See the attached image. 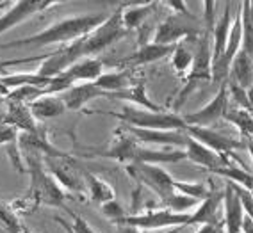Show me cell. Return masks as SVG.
Returning a JSON list of instances; mask_svg holds the SVG:
<instances>
[{
    "label": "cell",
    "mask_w": 253,
    "mask_h": 233,
    "mask_svg": "<svg viewBox=\"0 0 253 233\" xmlns=\"http://www.w3.org/2000/svg\"><path fill=\"white\" fill-rule=\"evenodd\" d=\"M27 171L31 176V187H29V196L34 199L36 205H48V206H63L64 194L63 187L54 180V176L46 171L43 158L27 155Z\"/></svg>",
    "instance_id": "obj_4"
},
{
    "label": "cell",
    "mask_w": 253,
    "mask_h": 233,
    "mask_svg": "<svg viewBox=\"0 0 253 233\" xmlns=\"http://www.w3.org/2000/svg\"><path fill=\"white\" fill-rule=\"evenodd\" d=\"M226 109H228V89H226V84H223L216 96L205 107L184 116V121L187 126H205V128H211V125H214L216 121L221 119Z\"/></svg>",
    "instance_id": "obj_12"
},
{
    "label": "cell",
    "mask_w": 253,
    "mask_h": 233,
    "mask_svg": "<svg viewBox=\"0 0 253 233\" xmlns=\"http://www.w3.org/2000/svg\"><path fill=\"white\" fill-rule=\"evenodd\" d=\"M159 7V2H146V4H137L136 7H122V20L123 25L128 32L132 29H139L145 20Z\"/></svg>",
    "instance_id": "obj_28"
},
{
    "label": "cell",
    "mask_w": 253,
    "mask_h": 233,
    "mask_svg": "<svg viewBox=\"0 0 253 233\" xmlns=\"http://www.w3.org/2000/svg\"><path fill=\"white\" fill-rule=\"evenodd\" d=\"M200 201L198 199H193L189 196H184L180 193H175L171 196L161 201V206L163 208H168V210L175 212V214H185V212H189L193 206H198Z\"/></svg>",
    "instance_id": "obj_36"
},
{
    "label": "cell",
    "mask_w": 253,
    "mask_h": 233,
    "mask_svg": "<svg viewBox=\"0 0 253 233\" xmlns=\"http://www.w3.org/2000/svg\"><path fill=\"white\" fill-rule=\"evenodd\" d=\"M176 45H157V43H145L137 48V52H134L132 55H128L126 59H123V64H132V66H145V64L155 63L161 59L173 55Z\"/></svg>",
    "instance_id": "obj_21"
},
{
    "label": "cell",
    "mask_w": 253,
    "mask_h": 233,
    "mask_svg": "<svg viewBox=\"0 0 253 233\" xmlns=\"http://www.w3.org/2000/svg\"><path fill=\"white\" fill-rule=\"evenodd\" d=\"M223 208H225V232L226 233H241L244 221V208L241 199L228 182L223 191Z\"/></svg>",
    "instance_id": "obj_20"
},
{
    "label": "cell",
    "mask_w": 253,
    "mask_h": 233,
    "mask_svg": "<svg viewBox=\"0 0 253 233\" xmlns=\"http://www.w3.org/2000/svg\"><path fill=\"white\" fill-rule=\"evenodd\" d=\"M43 164L61 187H66L68 191L77 194L84 191V184H86L84 169H79V164L70 155H66V157H45Z\"/></svg>",
    "instance_id": "obj_9"
},
{
    "label": "cell",
    "mask_w": 253,
    "mask_h": 233,
    "mask_svg": "<svg viewBox=\"0 0 253 233\" xmlns=\"http://www.w3.org/2000/svg\"><path fill=\"white\" fill-rule=\"evenodd\" d=\"M104 206V214L107 215L109 219H113V223H116V221H120L122 217H125V212H123V208L120 206V203L114 199V201H109L105 203Z\"/></svg>",
    "instance_id": "obj_42"
},
{
    "label": "cell",
    "mask_w": 253,
    "mask_h": 233,
    "mask_svg": "<svg viewBox=\"0 0 253 233\" xmlns=\"http://www.w3.org/2000/svg\"><path fill=\"white\" fill-rule=\"evenodd\" d=\"M59 96L63 98L66 111H81L91 100L100 98V96H109V94L100 87H96L95 82H82V84L72 85L68 91H64Z\"/></svg>",
    "instance_id": "obj_17"
},
{
    "label": "cell",
    "mask_w": 253,
    "mask_h": 233,
    "mask_svg": "<svg viewBox=\"0 0 253 233\" xmlns=\"http://www.w3.org/2000/svg\"><path fill=\"white\" fill-rule=\"evenodd\" d=\"M57 4V0H20V2L11 5V9L4 16H0V36L9 31V29L16 27L25 20H29L31 16H34V14Z\"/></svg>",
    "instance_id": "obj_13"
},
{
    "label": "cell",
    "mask_w": 253,
    "mask_h": 233,
    "mask_svg": "<svg viewBox=\"0 0 253 233\" xmlns=\"http://www.w3.org/2000/svg\"><path fill=\"white\" fill-rule=\"evenodd\" d=\"M185 134L189 135L191 139L198 141V143H202L204 146L219 153V155H230L235 150H243L248 146L246 141L226 137V135L219 134V132L212 130V128H205V126H187Z\"/></svg>",
    "instance_id": "obj_11"
},
{
    "label": "cell",
    "mask_w": 253,
    "mask_h": 233,
    "mask_svg": "<svg viewBox=\"0 0 253 233\" xmlns=\"http://www.w3.org/2000/svg\"><path fill=\"white\" fill-rule=\"evenodd\" d=\"M54 78H46V77H41L40 73H13V75H5L0 77V84L14 89V87H22V85H34V87H40V89L45 91L52 85Z\"/></svg>",
    "instance_id": "obj_26"
},
{
    "label": "cell",
    "mask_w": 253,
    "mask_h": 233,
    "mask_svg": "<svg viewBox=\"0 0 253 233\" xmlns=\"http://www.w3.org/2000/svg\"><path fill=\"white\" fill-rule=\"evenodd\" d=\"M0 119L5 123L13 125L14 128H18L20 134L22 132H40V125L36 123V117L32 116L31 107L27 103H18V102H9L5 112L0 114Z\"/></svg>",
    "instance_id": "obj_18"
},
{
    "label": "cell",
    "mask_w": 253,
    "mask_h": 233,
    "mask_svg": "<svg viewBox=\"0 0 253 233\" xmlns=\"http://www.w3.org/2000/svg\"><path fill=\"white\" fill-rule=\"evenodd\" d=\"M55 221H57V223L61 224V226H63L64 230H66V233H73L72 228H70V223H66V221H64L63 217H55Z\"/></svg>",
    "instance_id": "obj_46"
},
{
    "label": "cell",
    "mask_w": 253,
    "mask_h": 233,
    "mask_svg": "<svg viewBox=\"0 0 253 233\" xmlns=\"http://www.w3.org/2000/svg\"><path fill=\"white\" fill-rule=\"evenodd\" d=\"M241 7H243V11H241V25H243L241 50L253 59V22H252V16H250V0L243 2Z\"/></svg>",
    "instance_id": "obj_33"
},
{
    "label": "cell",
    "mask_w": 253,
    "mask_h": 233,
    "mask_svg": "<svg viewBox=\"0 0 253 233\" xmlns=\"http://www.w3.org/2000/svg\"><path fill=\"white\" fill-rule=\"evenodd\" d=\"M102 72H104V63L100 59L84 57L75 64H72L59 77H63L64 80H68L70 84L75 85V82H81V84L82 82H95L96 78L102 77Z\"/></svg>",
    "instance_id": "obj_19"
},
{
    "label": "cell",
    "mask_w": 253,
    "mask_h": 233,
    "mask_svg": "<svg viewBox=\"0 0 253 233\" xmlns=\"http://www.w3.org/2000/svg\"><path fill=\"white\" fill-rule=\"evenodd\" d=\"M7 5H13L11 2H0V7H7Z\"/></svg>",
    "instance_id": "obj_49"
},
{
    "label": "cell",
    "mask_w": 253,
    "mask_h": 233,
    "mask_svg": "<svg viewBox=\"0 0 253 233\" xmlns=\"http://www.w3.org/2000/svg\"><path fill=\"white\" fill-rule=\"evenodd\" d=\"M109 96H111V98H118V100H126V102H130V105H134V107L146 109V111H154V112H164V109L161 107L159 103L150 100L148 93H146L145 82H141V84H136V85H128L125 89L109 94Z\"/></svg>",
    "instance_id": "obj_24"
},
{
    "label": "cell",
    "mask_w": 253,
    "mask_h": 233,
    "mask_svg": "<svg viewBox=\"0 0 253 233\" xmlns=\"http://www.w3.org/2000/svg\"><path fill=\"white\" fill-rule=\"evenodd\" d=\"M84 180H86L93 201L102 203V205H105L109 201H114V189L109 184H105L104 180H100L98 176H95L87 169H84Z\"/></svg>",
    "instance_id": "obj_31"
},
{
    "label": "cell",
    "mask_w": 253,
    "mask_h": 233,
    "mask_svg": "<svg viewBox=\"0 0 253 233\" xmlns=\"http://www.w3.org/2000/svg\"><path fill=\"white\" fill-rule=\"evenodd\" d=\"M225 232V223L221 224H204L196 233H223Z\"/></svg>",
    "instance_id": "obj_43"
},
{
    "label": "cell",
    "mask_w": 253,
    "mask_h": 233,
    "mask_svg": "<svg viewBox=\"0 0 253 233\" xmlns=\"http://www.w3.org/2000/svg\"><path fill=\"white\" fill-rule=\"evenodd\" d=\"M109 116L118 117L123 125L136 126V128H146V130H175L185 132L184 117L175 114V112H154L146 109L134 107V105H123L122 112H107Z\"/></svg>",
    "instance_id": "obj_3"
},
{
    "label": "cell",
    "mask_w": 253,
    "mask_h": 233,
    "mask_svg": "<svg viewBox=\"0 0 253 233\" xmlns=\"http://www.w3.org/2000/svg\"><path fill=\"white\" fill-rule=\"evenodd\" d=\"M0 226L7 233H23L27 230L20 223V219L16 217L13 208L4 201H0Z\"/></svg>",
    "instance_id": "obj_37"
},
{
    "label": "cell",
    "mask_w": 253,
    "mask_h": 233,
    "mask_svg": "<svg viewBox=\"0 0 253 233\" xmlns=\"http://www.w3.org/2000/svg\"><path fill=\"white\" fill-rule=\"evenodd\" d=\"M191 212L185 214H175V212L163 208V210H150L146 214H132L125 215L120 219V223L130 224L139 230H161V228H171V226H185L189 224ZM118 223V221H116Z\"/></svg>",
    "instance_id": "obj_10"
},
{
    "label": "cell",
    "mask_w": 253,
    "mask_h": 233,
    "mask_svg": "<svg viewBox=\"0 0 253 233\" xmlns=\"http://www.w3.org/2000/svg\"><path fill=\"white\" fill-rule=\"evenodd\" d=\"M223 119L232 123L246 139H253V112L241 107H228L223 114Z\"/></svg>",
    "instance_id": "obj_29"
},
{
    "label": "cell",
    "mask_w": 253,
    "mask_h": 233,
    "mask_svg": "<svg viewBox=\"0 0 253 233\" xmlns=\"http://www.w3.org/2000/svg\"><path fill=\"white\" fill-rule=\"evenodd\" d=\"M241 233H253V221L250 219L248 215H244L243 230H241Z\"/></svg>",
    "instance_id": "obj_45"
},
{
    "label": "cell",
    "mask_w": 253,
    "mask_h": 233,
    "mask_svg": "<svg viewBox=\"0 0 253 233\" xmlns=\"http://www.w3.org/2000/svg\"><path fill=\"white\" fill-rule=\"evenodd\" d=\"M228 184L234 187V191L237 193V196H239L241 205H243V208H244V215H248L250 219L253 221V193H250V191L243 189L241 185L232 184V182H228Z\"/></svg>",
    "instance_id": "obj_40"
},
{
    "label": "cell",
    "mask_w": 253,
    "mask_h": 233,
    "mask_svg": "<svg viewBox=\"0 0 253 233\" xmlns=\"http://www.w3.org/2000/svg\"><path fill=\"white\" fill-rule=\"evenodd\" d=\"M20 137V130L14 128L13 125L5 123L0 119V146H9V144H16Z\"/></svg>",
    "instance_id": "obj_39"
},
{
    "label": "cell",
    "mask_w": 253,
    "mask_h": 233,
    "mask_svg": "<svg viewBox=\"0 0 253 233\" xmlns=\"http://www.w3.org/2000/svg\"><path fill=\"white\" fill-rule=\"evenodd\" d=\"M128 75L126 72H111V73H102L100 78L95 80V85L105 91L107 94L118 93V91L128 87Z\"/></svg>",
    "instance_id": "obj_32"
},
{
    "label": "cell",
    "mask_w": 253,
    "mask_h": 233,
    "mask_svg": "<svg viewBox=\"0 0 253 233\" xmlns=\"http://www.w3.org/2000/svg\"><path fill=\"white\" fill-rule=\"evenodd\" d=\"M211 173L216 175V176H221V178H226V182H232V184H235V185H241L243 189L253 193V175L250 173V171L244 169V167L228 164V166H225V167L212 169Z\"/></svg>",
    "instance_id": "obj_30"
},
{
    "label": "cell",
    "mask_w": 253,
    "mask_h": 233,
    "mask_svg": "<svg viewBox=\"0 0 253 233\" xmlns=\"http://www.w3.org/2000/svg\"><path fill=\"white\" fill-rule=\"evenodd\" d=\"M116 224V230H118V233H141L143 230H139V228H136V226H130V224H125V223H114Z\"/></svg>",
    "instance_id": "obj_44"
},
{
    "label": "cell",
    "mask_w": 253,
    "mask_h": 233,
    "mask_svg": "<svg viewBox=\"0 0 253 233\" xmlns=\"http://www.w3.org/2000/svg\"><path fill=\"white\" fill-rule=\"evenodd\" d=\"M246 94H248L250 105H252V111H253V85L250 87V89H246Z\"/></svg>",
    "instance_id": "obj_47"
},
{
    "label": "cell",
    "mask_w": 253,
    "mask_h": 233,
    "mask_svg": "<svg viewBox=\"0 0 253 233\" xmlns=\"http://www.w3.org/2000/svg\"><path fill=\"white\" fill-rule=\"evenodd\" d=\"M82 157L87 158H111L116 162H125V164H175L185 158V152L178 150H169V152H157L152 148H143L137 141H134L130 135L123 132L122 128L118 130V137L114 143L107 148H95L91 152L82 153Z\"/></svg>",
    "instance_id": "obj_2"
},
{
    "label": "cell",
    "mask_w": 253,
    "mask_h": 233,
    "mask_svg": "<svg viewBox=\"0 0 253 233\" xmlns=\"http://www.w3.org/2000/svg\"><path fill=\"white\" fill-rule=\"evenodd\" d=\"M232 13H230V5H226L223 16L216 22L212 29V38H214V48H212V63H216L217 59L221 57V54L225 52L226 41H228V34H230L232 29Z\"/></svg>",
    "instance_id": "obj_27"
},
{
    "label": "cell",
    "mask_w": 253,
    "mask_h": 233,
    "mask_svg": "<svg viewBox=\"0 0 253 233\" xmlns=\"http://www.w3.org/2000/svg\"><path fill=\"white\" fill-rule=\"evenodd\" d=\"M45 91L34 85H22V87H14L7 93V100L9 102H18V103H27L31 105L34 100H38L40 96H43Z\"/></svg>",
    "instance_id": "obj_38"
},
{
    "label": "cell",
    "mask_w": 253,
    "mask_h": 233,
    "mask_svg": "<svg viewBox=\"0 0 253 233\" xmlns=\"http://www.w3.org/2000/svg\"><path fill=\"white\" fill-rule=\"evenodd\" d=\"M122 130L126 132L132 139L145 144H159V146H184L189 135L185 132L175 130H146V128H136V126L123 125Z\"/></svg>",
    "instance_id": "obj_14"
},
{
    "label": "cell",
    "mask_w": 253,
    "mask_h": 233,
    "mask_svg": "<svg viewBox=\"0 0 253 233\" xmlns=\"http://www.w3.org/2000/svg\"><path fill=\"white\" fill-rule=\"evenodd\" d=\"M70 217L73 219L72 226H70L73 233H96L95 230L91 228L89 223H87L84 217H81V215H77V214H73V212H70Z\"/></svg>",
    "instance_id": "obj_41"
},
{
    "label": "cell",
    "mask_w": 253,
    "mask_h": 233,
    "mask_svg": "<svg viewBox=\"0 0 253 233\" xmlns=\"http://www.w3.org/2000/svg\"><path fill=\"white\" fill-rule=\"evenodd\" d=\"M223 206V191L221 193H212L207 199L200 203L195 214H191L189 224H221L223 221L219 219V212Z\"/></svg>",
    "instance_id": "obj_22"
},
{
    "label": "cell",
    "mask_w": 253,
    "mask_h": 233,
    "mask_svg": "<svg viewBox=\"0 0 253 233\" xmlns=\"http://www.w3.org/2000/svg\"><path fill=\"white\" fill-rule=\"evenodd\" d=\"M185 158H189L191 162H195L198 166L207 167L209 171L217 169V167H225L230 164L226 155H219V153L212 152L211 148L204 146L198 141L191 139V137H187V143H185Z\"/></svg>",
    "instance_id": "obj_16"
},
{
    "label": "cell",
    "mask_w": 253,
    "mask_h": 233,
    "mask_svg": "<svg viewBox=\"0 0 253 233\" xmlns=\"http://www.w3.org/2000/svg\"><path fill=\"white\" fill-rule=\"evenodd\" d=\"M29 107H31L32 116L36 117V121L54 119L66 111V105L59 94H43L38 100H34Z\"/></svg>",
    "instance_id": "obj_23"
},
{
    "label": "cell",
    "mask_w": 253,
    "mask_h": 233,
    "mask_svg": "<svg viewBox=\"0 0 253 233\" xmlns=\"http://www.w3.org/2000/svg\"><path fill=\"white\" fill-rule=\"evenodd\" d=\"M193 61H195V54L184 43H178L171 55V64L175 68V72L180 73V75H184V73L187 75L191 66H193Z\"/></svg>",
    "instance_id": "obj_35"
},
{
    "label": "cell",
    "mask_w": 253,
    "mask_h": 233,
    "mask_svg": "<svg viewBox=\"0 0 253 233\" xmlns=\"http://www.w3.org/2000/svg\"><path fill=\"white\" fill-rule=\"evenodd\" d=\"M18 148L23 157L34 155V157L45 158V157H66V155H70V153L59 150L57 146H54V144L50 143L43 130L34 132V134L22 132L18 137Z\"/></svg>",
    "instance_id": "obj_15"
},
{
    "label": "cell",
    "mask_w": 253,
    "mask_h": 233,
    "mask_svg": "<svg viewBox=\"0 0 253 233\" xmlns=\"http://www.w3.org/2000/svg\"><path fill=\"white\" fill-rule=\"evenodd\" d=\"M246 148H248L250 155H252V158H253V139H250V141H248V146H246Z\"/></svg>",
    "instance_id": "obj_48"
},
{
    "label": "cell",
    "mask_w": 253,
    "mask_h": 233,
    "mask_svg": "<svg viewBox=\"0 0 253 233\" xmlns=\"http://www.w3.org/2000/svg\"><path fill=\"white\" fill-rule=\"evenodd\" d=\"M23 233H31V232H29V230H25V232H23Z\"/></svg>",
    "instance_id": "obj_50"
},
{
    "label": "cell",
    "mask_w": 253,
    "mask_h": 233,
    "mask_svg": "<svg viewBox=\"0 0 253 233\" xmlns=\"http://www.w3.org/2000/svg\"><path fill=\"white\" fill-rule=\"evenodd\" d=\"M175 193L198 199L200 203L207 199L209 196H212V191L202 182H178V180H175Z\"/></svg>",
    "instance_id": "obj_34"
},
{
    "label": "cell",
    "mask_w": 253,
    "mask_h": 233,
    "mask_svg": "<svg viewBox=\"0 0 253 233\" xmlns=\"http://www.w3.org/2000/svg\"><path fill=\"white\" fill-rule=\"evenodd\" d=\"M126 175L134 178L137 184H143L155 193V196L164 201L175 194V178L166 169L155 164H128Z\"/></svg>",
    "instance_id": "obj_8"
},
{
    "label": "cell",
    "mask_w": 253,
    "mask_h": 233,
    "mask_svg": "<svg viewBox=\"0 0 253 233\" xmlns=\"http://www.w3.org/2000/svg\"><path fill=\"white\" fill-rule=\"evenodd\" d=\"M107 20L105 13L95 14H77V16H68L64 20L52 23L45 31L38 32L34 36L22 38V39L9 41L2 45L0 48H18V46H27V48H41L48 45H70L73 41L87 36L89 32L95 31L98 25Z\"/></svg>",
    "instance_id": "obj_1"
},
{
    "label": "cell",
    "mask_w": 253,
    "mask_h": 233,
    "mask_svg": "<svg viewBox=\"0 0 253 233\" xmlns=\"http://www.w3.org/2000/svg\"><path fill=\"white\" fill-rule=\"evenodd\" d=\"M228 82H234L243 89H250L253 85V59L244 54L243 50H239L232 61Z\"/></svg>",
    "instance_id": "obj_25"
},
{
    "label": "cell",
    "mask_w": 253,
    "mask_h": 233,
    "mask_svg": "<svg viewBox=\"0 0 253 233\" xmlns=\"http://www.w3.org/2000/svg\"><path fill=\"white\" fill-rule=\"evenodd\" d=\"M202 34L200 23L191 13H173L157 27L154 34V41L157 45H178L182 39L198 38Z\"/></svg>",
    "instance_id": "obj_7"
},
{
    "label": "cell",
    "mask_w": 253,
    "mask_h": 233,
    "mask_svg": "<svg viewBox=\"0 0 253 233\" xmlns=\"http://www.w3.org/2000/svg\"><path fill=\"white\" fill-rule=\"evenodd\" d=\"M207 32L202 34L200 41H196V54L195 61H193V66H191L189 73H187V78H185V85L182 87V91L176 96L175 103H173V111H178V109L187 102L189 94L196 89L200 80H211V68H212V52H211V43H209Z\"/></svg>",
    "instance_id": "obj_5"
},
{
    "label": "cell",
    "mask_w": 253,
    "mask_h": 233,
    "mask_svg": "<svg viewBox=\"0 0 253 233\" xmlns=\"http://www.w3.org/2000/svg\"><path fill=\"white\" fill-rule=\"evenodd\" d=\"M128 34V31L123 25L122 20V7L116 9L113 14H109L102 25L89 32L87 36L82 38V50H84V57H93L98 52H104L116 41L123 39Z\"/></svg>",
    "instance_id": "obj_6"
}]
</instances>
